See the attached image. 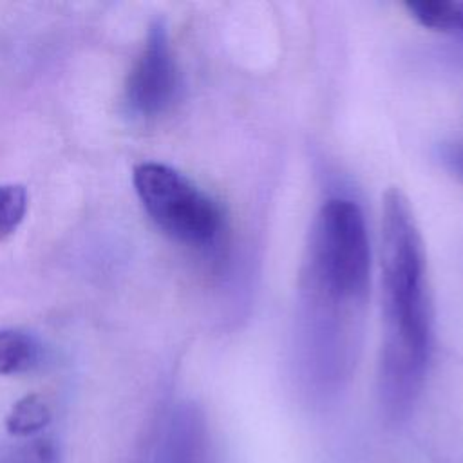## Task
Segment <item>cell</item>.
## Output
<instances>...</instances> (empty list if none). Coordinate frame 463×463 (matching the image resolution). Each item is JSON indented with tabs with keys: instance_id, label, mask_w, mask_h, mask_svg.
Instances as JSON below:
<instances>
[{
	"instance_id": "obj_6",
	"label": "cell",
	"mask_w": 463,
	"mask_h": 463,
	"mask_svg": "<svg viewBox=\"0 0 463 463\" xmlns=\"http://www.w3.org/2000/svg\"><path fill=\"white\" fill-rule=\"evenodd\" d=\"M409 14L427 29L463 38V2L420 0L405 4Z\"/></svg>"
},
{
	"instance_id": "obj_7",
	"label": "cell",
	"mask_w": 463,
	"mask_h": 463,
	"mask_svg": "<svg viewBox=\"0 0 463 463\" xmlns=\"http://www.w3.org/2000/svg\"><path fill=\"white\" fill-rule=\"evenodd\" d=\"M40 362V344L29 333L0 329V374H20Z\"/></svg>"
},
{
	"instance_id": "obj_9",
	"label": "cell",
	"mask_w": 463,
	"mask_h": 463,
	"mask_svg": "<svg viewBox=\"0 0 463 463\" xmlns=\"http://www.w3.org/2000/svg\"><path fill=\"white\" fill-rule=\"evenodd\" d=\"M27 210V192L22 184H0V239L11 235Z\"/></svg>"
},
{
	"instance_id": "obj_5",
	"label": "cell",
	"mask_w": 463,
	"mask_h": 463,
	"mask_svg": "<svg viewBox=\"0 0 463 463\" xmlns=\"http://www.w3.org/2000/svg\"><path fill=\"white\" fill-rule=\"evenodd\" d=\"M156 463H217L210 429L197 409L183 407L174 412Z\"/></svg>"
},
{
	"instance_id": "obj_1",
	"label": "cell",
	"mask_w": 463,
	"mask_h": 463,
	"mask_svg": "<svg viewBox=\"0 0 463 463\" xmlns=\"http://www.w3.org/2000/svg\"><path fill=\"white\" fill-rule=\"evenodd\" d=\"M371 271L360 206L327 199L311 222L300 268L297 382L311 407L335 402L356 364Z\"/></svg>"
},
{
	"instance_id": "obj_4",
	"label": "cell",
	"mask_w": 463,
	"mask_h": 463,
	"mask_svg": "<svg viewBox=\"0 0 463 463\" xmlns=\"http://www.w3.org/2000/svg\"><path fill=\"white\" fill-rule=\"evenodd\" d=\"M125 90L128 107L139 116H157L172 105L177 92V65L168 31L161 20L148 27Z\"/></svg>"
},
{
	"instance_id": "obj_2",
	"label": "cell",
	"mask_w": 463,
	"mask_h": 463,
	"mask_svg": "<svg viewBox=\"0 0 463 463\" xmlns=\"http://www.w3.org/2000/svg\"><path fill=\"white\" fill-rule=\"evenodd\" d=\"M382 309L376 402L389 423H402L427 382L432 307L423 239L407 195L396 186L382 201Z\"/></svg>"
},
{
	"instance_id": "obj_10",
	"label": "cell",
	"mask_w": 463,
	"mask_h": 463,
	"mask_svg": "<svg viewBox=\"0 0 463 463\" xmlns=\"http://www.w3.org/2000/svg\"><path fill=\"white\" fill-rule=\"evenodd\" d=\"M438 159L452 177L463 183V139L441 143L438 146Z\"/></svg>"
},
{
	"instance_id": "obj_8",
	"label": "cell",
	"mask_w": 463,
	"mask_h": 463,
	"mask_svg": "<svg viewBox=\"0 0 463 463\" xmlns=\"http://www.w3.org/2000/svg\"><path fill=\"white\" fill-rule=\"evenodd\" d=\"M51 421V411L38 394L20 398L5 418V427L13 436H31Z\"/></svg>"
},
{
	"instance_id": "obj_3",
	"label": "cell",
	"mask_w": 463,
	"mask_h": 463,
	"mask_svg": "<svg viewBox=\"0 0 463 463\" xmlns=\"http://www.w3.org/2000/svg\"><path fill=\"white\" fill-rule=\"evenodd\" d=\"M134 188L152 221L170 237L192 248H212L222 232L221 206L175 168L141 163L132 174Z\"/></svg>"
}]
</instances>
